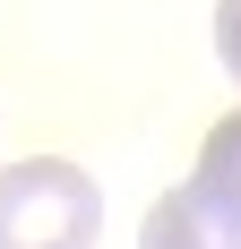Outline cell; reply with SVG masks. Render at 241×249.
<instances>
[{
	"label": "cell",
	"instance_id": "cell-1",
	"mask_svg": "<svg viewBox=\"0 0 241 249\" xmlns=\"http://www.w3.org/2000/svg\"><path fill=\"white\" fill-rule=\"evenodd\" d=\"M103 189L60 155L0 163V249H95Z\"/></svg>",
	"mask_w": 241,
	"mask_h": 249
},
{
	"label": "cell",
	"instance_id": "cell-2",
	"mask_svg": "<svg viewBox=\"0 0 241 249\" xmlns=\"http://www.w3.org/2000/svg\"><path fill=\"white\" fill-rule=\"evenodd\" d=\"M138 249H241V232L224 224V215H207L190 189H164V198L146 206V232H138Z\"/></svg>",
	"mask_w": 241,
	"mask_h": 249
},
{
	"label": "cell",
	"instance_id": "cell-3",
	"mask_svg": "<svg viewBox=\"0 0 241 249\" xmlns=\"http://www.w3.org/2000/svg\"><path fill=\"white\" fill-rule=\"evenodd\" d=\"M190 198L241 232V112H224V121L207 129V146H198V172H190Z\"/></svg>",
	"mask_w": 241,
	"mask_h": 249
},
{
	"label": "cell",
	"instance_id": "cell-4",
	"mask_svg": "<svg viewBox=\"0 0 241 249\" xmlns=\"http://www.w3.org/2000/svg\"><path fill=\"white\" fill-rule=\"evenodd\" d=\"M216 52H224V69L241 77V0H216Z\"/></svg>",
	"mask_w": 241,
	"mask_h": 249
}]
</instances>
